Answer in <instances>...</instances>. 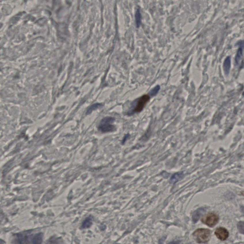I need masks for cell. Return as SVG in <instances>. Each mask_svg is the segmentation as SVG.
<instances>
[{"mask_svg": "<svg viewBox=\"0 0 244 244\" xmlns=\"http://www.w3.org/2000/svg\"><path fill=\"white\" fill-rule=\"evenodd\" d=\"M14 241L15 243L21 244H28L33 243L38 244L41 243L43 239V234L41 233L30 234L27 232L26 233H20L15 234Z\"/></svg>", "mask_w": 244, "mask_h": 244, "instance_id": "1", "label": "cell"}, {"mask_svg": "<svg viewBox=\"0 0 244 244\" xmlns=\"http://www.w3.org/2000/svg\"><path fill=\"white\" fill-rule=\"evenodd\" d=\"M128 137H129V135H126V136L124 137V139H123V143L126 142V139H127V138H128Z\"/></svg>", "mask_w": 244, "mask_h": 244, "instance_id": "15", "label": "cell"}, {"mask_svg": "<svg viewBox=\"0 0 244 244\" xmlns=\"http://www.w3.org/2000/svg\"><path fill=\"white\" fill-rule=\"evenodd\" d=\"M219 220V217L215 213L211 212L207 214L202 219L203 223L209 227L215 226Z\"/></svg>", "mask_w": 244, "mask_h": 244, "instance_id": "5", "label": "cell"}, {"mask_svg": "<svg viewBox=\"0 0 244 244\" xmlns=\"http://www.w3.org/2000/svg\"><path fill=\"white\" fill-rule=\"evenodd\" d=\"M230 67V57H228L225 60V63H224V70H225V73L226 74H228V73H229Z\"/></svg>", "mask_w": 244, "mask_h": 244, "instance_id": "9", "label": "cell"}, {"mask_svg": "<svg viewBox=\"0 0 244 244\" xmlns=\"http://www.w3.org/2000/svg\"><path fill=\"white\" fill-rule=\"evenodd\" d=\"M242 56V48H240L238 50L237 54L236 55V61L237 64H239V61H240V60L241 59Z\"/></svg>", "mask_w": 244, "mask_h": 244, "instance_id": "13", "label": "cell"}, {"mask_svg": "<svg viewBox=\"0 0 244 244\" xmlns=\"http://www.w3.org/2000/svg\"><path fill=\"white\" fill-rule=\"evenodd\" d=\"M135 21H136V24H137V27H139L140 24H141V14L140 12L139 9H138L137 10V12L135 13Z\"/></svg>", "mask_w": 244, "mask_h": 244, "instance_id": "11", "label": "cell"}, {"mask_svg": "<svg viewBox=\"0 0 244 244\" xmlns=\"http://www.w3.org/2000/svg\"><path fill=\"white\" fill-rule=\"evenodd\" d=\"M215 236L221 241H224L228 239L229 236V232L225 228H219L215 230Z\"/></svg>", "mask_w": 244, "mask_h": 244, "instance_id": "6", "label": "cell"}, {"mask_svg": "<svg viewBox=\"0 0 244 244\" xmlns=\"http://www.w3.org/2000/svg\"><path fill=\"white\" fill-rule=\"evenodd\" d=\"M150 97L149 94H145L133 101L127 112V115L133 116L135 114L141 112L148 102Z\"/></svg>", "mask_w": 244, "mask_h": 244, "instance_id": "2", "label": "cell"}, {"mask_svg": "<svg viewBox=\"0 0 244 244\" xmlns=\"http://www.w3.org/2000/svg\"><path fill=\"white\" fill-rule=\"evenodd\" d=\"M102 106V105L101 104V103H95V104H94L92 105H91L90 107H89V108L87 110V113L86 114L88 115L89 114L91 113L93 111L95 110L96 109H98V108L101 107Z\"/></svg>", "mask_w": 244, "mask_h": 244, "instance_id": "10", "label": "cell"}, {"mask_svg": "<svg viewBox=\"0 0 244 244\" xmlns=\"http://www.w3.org/2000/svg\"><path fill=\"white\" fill-rule=\"evenodd\" d=\"M193 236L197 243H207L210 239L211 231L206 228H198L193 233Z\"/></svg>", "mask_w": 244, "mask_h": 244, "instance_id": "4", "label": "cell"}, {"mask_svg": "<svg viewBox=\"0 0 244 244\" xmlns=\"http://www.w3.org/2000/svg\"><path fill=\"white\" fill-rule=\"evenodd\" d=\"M183 173H177L176 174H174V175H173L171 177V179H170V183L171 184L175 183V182H177L178 181L183 178Z\"/></svg>", "mask_w": 244, "mask_h": 244, "instance_id": "8", "label": "cell"}, {"mask_svg": "<svg viewBox=\"0 0 244 244\" xmlns=\"http://www.w3.org/2000/svg\"><path fill=\"white\" fill-rule=\"evenodd\" d=\"M160 86L159 85H157L154 88L151 89L149 92V95H150V97H154L155 95H156L159 91L160 90Z\"/></svg>", "mask_w": 244, "mask_h": 244, "instance_id": "12", "label": "cell"}, {"mask_svg": "<svg viewBox=\"0 0 244 244\" xmlns=\"http://www.w3.org/2000/svg\"><path fill=\"white\" fill-rule=\"evenodd\" d=\"M237 228L240 233L244 234V222L241 221L237 224Z\"/></svg>", "mask_w": 244, "mask_h": 244, "instance_id": "14", "label": "cell"}, {"mask_svg": "<svg viewBox=\"0 0 244 244\" xmlns=\"http://www.w3.org/2000/svg\"><path fill=\"white\" fill-rule=\"evenodd\" d=\"M115 118L114 117L107 116L103 118L98 126L99 131L103 133L111 132L115 131L116 127L113 124Z\"/></svg>", "mask_w": 244, "mask_h": 244, "instance_id": "3", "label": "cell"}, {"mask_svg": "<svg viewBox=\"0 0 244 244\" xmlns=\"http://www.w3.org/2000/svg\"><path fill=\"white\" fill-rule=\"evenodd\" d=\"M92 221H93V217L92 216L90 215L87 217L86 219H84L82 224L81 228L82 229H86L90 228L92 225Z\"/></svg>", "mask_w": 244, "mask_h": 244, "instance_id": "7", "label": "cell"}]
</instances>
